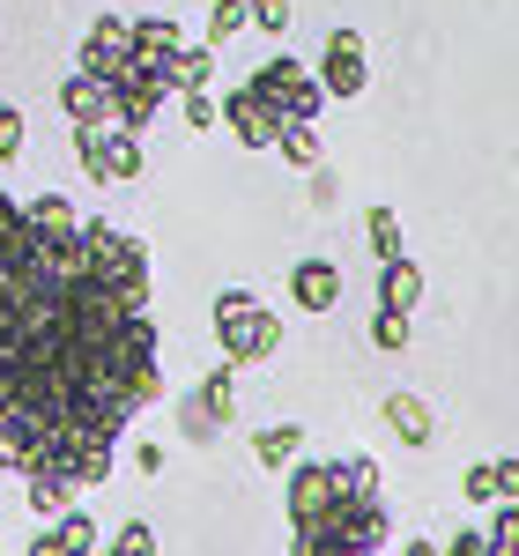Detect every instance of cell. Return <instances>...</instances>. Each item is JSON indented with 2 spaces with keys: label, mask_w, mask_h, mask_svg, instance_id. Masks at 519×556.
I'll use <instances>...</instances> for the list:
<instances>
[{
  "label": "cell",
  "mask_w": 519,
  "mask_h": 556,
  "mask_svg": "<svg viewBox=\"0 0 519 556\" xmlns=\"http://www.w3.org/2000/svg\"><path fill=\"white\" fill-rule=\"evenodd\" d=\"M216 83V45H186L178 52V89H208Z\"/></svg>",
  "instance_id": "cell-17"
},
{
  "label": "cell",
  "mask_w": 519,
  "mask_h": 556,
  "mask_svg": "<svg viewBox=\"0 0 519 556\" xmlns=\"http://www.w3.org/2000/svg\"><path fill=\"white\" fill-rule=\"evenodd\" d=\"M253 30L282 38V30H290V0H253Z\"/></svg>",
  "instance_id": "cell-24"
},
{
  "label": "cell",
  "mask_w": 519,
  "mask_h": 556,
  "mask_svg": "<svg viewBox=\"0 0 519 556\" xmlns=\"http://www.w3.org/2000/svg\"><path fill=\"white\" fill-rule=\"evenodd\" d=\"M290 298H298V312H312V319L334 312V304H342V267H334V260H298V267H290Z\"/></svg>",
  "instance_id": "cell-9"
},
{
  "label": "cell",
  "mask_w": 519,
  "mask_h": 556,
  "mask_svg": "<svg viewBox=\"0 0 519 556\" xmlns=\"http://www.w3.org/2000/svg\"><path fill=\"white\" fill-rule=\"evenodd\" d=\"M104 556H156V527H149V519H127V527L104 542Z\"/></svg>",
  "instance_id": "cell-19"
},
{
  "label": "cell",
  "mask_w": 519,
  "mask_h": 556,
  "mask_svg": "<svg viewBox=\"0 0 519 556\" xmlns=\"http://www.w3.org/2000/svg\"><path fill=\"white\" fill-rule=\"evenodd\" d=\"M216 342H223V364H267L282 349V319L253 290H223L216 298Z\"/></svg>",
  "instance_id": "cell-5"
},
{
  "label": "cell",
  "mask_w": 519,
  "mask_h": 556,
  "mask_svg": "<svg viewBox=\"0 0 519 556\" xmlns=\"http://www.w3.org/2000/svg\"><path fill=\"white\" fill-rule=\"evenodd\" d=\"M0 556H8V549H0Z\"/></svg>",
  "instance_id": "cell-30"
},
{
  "label": "cell",
  "mask_w": 519,
  "mask_h": 556,
  "mask_svg": "<svg viewBox=\"0 0 519 556\" xmlns=\"http://www.w3.org/2000/svg\"><path fill=\"white\" fill-rule=\"evenodd\" d=\"M178 52H186V30L172 15H97L89 23L83 75L112 97V127L149 134L164 97H178Z\"/></svg>",
  "instance_id": "cell-2"
},
{
  "label": "cell",
  "mask_w": 519,
  "mask_h": 556,
  "mask_svg": "<svg viewBox=\"0 0 519 556\" xmlns=\"http://www.w3.org/2000/svg\"><path fill=\"white\" fill-rule=\"evenodd\" d=\"M75 164H83L97 186H134L141 178V134H127V127H89V134H75Z\"/></svg>",
  "instance_id": "cell-6"
},
{
  "label": "cell",
  "mask_w": 519,
  "mask_h": 556,
  "mask_svg": "<svg viewBox=\"0 0 519 556\" xmlns=\"http://www.w3.org/2000/svg\"><path fill=\"white\" fill-rule=\"evenodd\" d=\"M497 475V505H519V460H490Z\"/></svg>",
  "instance_id": "cell-26"
},
{
  "label": "cell",
  "mask_w": 519,
  "mask_h": 556,
  "mask_svg": "<svg viewBox=\"0 0 519 556\" xmlns=\"http://www.w3.org/2000/svg\"><path fill=\"white\" fill-rule=\"evenodd\" d=\"M178 97H186V127H216V97H208V89H178Z\"/></svg>",
  "instance_id": "cell-25"
},
{
  "label": "cell",
  "mask_w": 519,
  "mask_h": 556,
  "mask_svg": "<svg viewBox=\"0 0 519 556\" xmlns=\"http://www.w3.org/2000/svg\"><path fill=\"white\" fill-rule=\"evenodd\" d=\"M401 556H445V549H438V542H408Z\"/></svg>",
  "instance_id": "cell-29"
},
{
  "label": "cell",
  "mask_w": 519,
  "mask_h": 556,
  "mask_svg": "<svg viewBox=\"0 0 519 556\" xmlns=\"http://www.w3.org/2000/svg\"><path fill=\"white\" fill-rule=\"evenodd\" d=\"M319 89L327 97H364L371 89V60H364V30H349V23H334L327 30V45H319Z\"/></svg>",
  "instance_id": "cell-7"
},
{
  "label": "cell",
  "mask_w": 519,
  "mask_h": 556,
  "mask_svg": "<svg viewBox=\"0 0 519 556\" xmlns=\"http://www.w3.org/2000/svg\"><path fill=\"white\" fill-rule=\"evenodd\" d=\"M238 30H253V0H216L208 8V45H230Z\"/></svg>",
  "instance_id": "cell-16"
},
{
  "label": "cell",
  "mask_w": 519,
  "mask_h": 556,
  "mask_svg": "<svg viewBox=\"0 0 519 556\" xmlns=\"http://www.w3.org/2000/svg\"><path fill=\"white\" fill-rule=\"evenodd\" d=\"M253 460H260V468H298V460H304V430L298 424H267L253 438Z\"/></svg>",
  "instance_id": "cell-14"
},
{
  "label": "cell",
  "mask_w": 519,
  "mask_h": 556,
  "mask_svg": "<svg viewBox=\"0 0 519 556\" xmlns=\"http://www.w3.org/2000/svg\"><path fill=\"white\" fill-rule=\"evenodd\" d=\"M371 342L379 349H408V312H371Z\"/></svg>",
  "instance_id": "cell-22"
},
{
  "label": "cell",
  "mask_w": 519,
  "mask_h": 556,
  "mask_svg": "<svg viewBox=\"0 0 519 556\" xmlns=\"http://www.w3.org/2000/svg\"><path fill=\"white\" fill-rule=\"evenodd\" d=\"M156 393L149 245L0 186V468L83 497Z\"/></svg>",
  "instance_id": "cell-1"
},
{
  "label": "cell",
  "mask_w": 519,
  "mask_h": 556,
  "mask_svg": "<svg viewBox=\"0 0 519 556\" xmlns=\"http://www.w3.org/2000/svg\"><path fill=\"white\" fill-rule=\"evenodd\" d=\"M23 134H30V119H23L15 104H0V164H15V156H23Z\"/></svg>",
  "instance_id": "cell-21"
},
{
  "label": "cell",
  "mask_w": 519,
  "mask_h": 556,
  "mask_svg": "<svg viewBox=\"0 0 519 556\" xmlns=\"http://www.w3.org/2000/svg\"><path fill=\"white\" fill-rule=\"evenodd\" d=\"M178 416H186V438H193V445H208V438L238 416V364H216L208 379L186 393V408H178Z\"/></svg>",
  "instance_id": "cell-8"
},
{
  "label": "cell",
  "mask_w": 519,
  "mask_h": 556,
  "mask_svg": "<svg viewBox=\"0 0 519 556\" xmlns=\"http://www.w3.org/2000/svg\"><path fill=\"white\" fill-rule=\"evenodd\" d=\"M52 534H60V549H67V556H89V549H97V519H89V505L52 513Z\"/></svg>",
  "instance_id": "cell-15"
},
{
  "label": "cell",
  "mask_w": 519,
  "mask_h": 556,
  "mask_svg": "<svg viewBox=\"0 0 519 556\" xmlns=\"http://www.w3.org/2000/svg\"><path fill=\"white\" fill-rule=\"evenodd\" d=\"M216 119L238 134L245 149H275V119H267V112L253 104V89H245V83H238V89H230V97L216 104Z\"/></svg>",
  "instance_id": "cell-11"
},
{
  "label": "cell",
  "mask_w": 519,
  "mask_h": 556,
  "mask_svg": "<svg viewBox=\"0 0 519 556\" xmlns=\"http://www.w3.org/2000/svg\"><path fill=\"white\" fill-rule=\"evenodd\" d=\"M387 430L408 445V453H423V445H438V416L431 401H416V393H387Z\"/></svg>",
  "instance_id": "cell-12"
},
{
  "label": "cell",
  "mask_w": 519,
  "mask_h": 556,
  "mask_svg": "<svg viewBox=\"0 0 519 556\" xmlns=\"http://www.w3.org/2000/svg\"><path fill=\"white\" fill-rule=\"evenodd\" d=\"M30 556H67V549H60V534H52V527H45L38 542H30Z\"/></svg>",
  "instance_id": "cell-28"
},
{
  "label": "cell",
  "mask_w": 519,
  "mask_h": 556,
  "mask_svg": "<svg viewBox=\"0 0 519 556\" xmlns=\"http://www.w3.org/2000/svg\"><path fill=\"white\" fill-rule=\"evenodd\" d=\"M460 490H468V505H497V475H490V460H476V468L460 475Z\"/></svg>",
  "instance_id": "cell-23"
},
{
  "label": "cell",
  "mask_w": 519,
  "mask_h": 556,
  "mask_svg": "<svg viewBox=\"0 0 519 556\" xmlns=\"http://www.w3.org/2000/svg\"><path fill=\"white\" fill-rule=\"evenodd\" d=\"M423 304V267L401 253V260H379V312H416Z\"/></svg>",
  "instance_id": "cell-13"
},
{
  "label": "cell",
  "mask_w": 519,
  "mask_h": 556,
  "mask_svg": "<svg viewBox=\"0 0 519 556\" xmlns=\"http://www.w3.org/2000/svg\"><path fill=\"white\" fill-rule=\"evenodd\" d=\"M164 460H172V453H164L156 438H141V445H134V468H141V475H164Z\"/></svg>",
  "instance_id": "cell-27"
},
{
  "label": "cell",
  "mask_w": 519,
  "mask_h": 556,
  "mask_svg": "<svg viewBox=\"0 0 519 556\" xmlns=\"http://www.w3.org/2000/svg\"><path fill=\"white\" fill-rule=\"evenodd\" d=\"M512 164H519V156H512Z\"/></svg>",
  "instance_id": "cell-31"
},
{
  "label": "cell",
  "mask_w": 519,
  "mask_h": 556,
  "mask_svg": "<svg viewBox=\"0 0 519 556\" xmlns=\"http://www.w3.org/2000/svg\"><path fill=\"white\" fill-rule=\"evenodd\" d=\"M290 556H387V497L371 460L290 468Z\"/></svg>",
  "instance_id": "cell-3"
},
{
  "label": "cell",
  "mask_w": 519,
  "mask_h": 556,
  "mask_svg": "<svg viewBox=\"0 0 519 556\" xmlns=\"http://www.w3.org/2000/svg\"><path fill=\"white\" fill-rule=\"evenodd\" d=\"M245 89H253V104H260V112L275 119V141H282L290 127H312V119H319V104H327L319 75H312L304 60H290V52H275V60H267V67H260V75H253Z\"/></svg>",
  "instance_id": "cell-4"
},
{
  "label": "cell",
  "mask_w": 519,
  "mask_h": 556,
  "mask_svg": "<svg viewBox=\"0 0 519 556\" xmlns=\"http://www.w3.org/2000/svg\"><path fill=\"white\" fill-rule=\"evenodd\" d=\"M60 112H67V127H75V134H89V127H112V97H104V89L89 83L83 67H75V75L60 83Z\"/></svg>",
  "instance_id": "cell-10"
},
{
  "label": "cell",
  "mask_w": 519,
  "mask_h": 556,
  "mask_svg": "<svg viewBox=\"0 0 519 556\" xmlns=\"http://www.w3.org/2000/svg\"><path fill=\"white\" fill-rule=\"evenodd\" d=\"M364 230H371V253H379V260H401V215H393L387 201L364 215Z\"/></svg>",
  "instance_id": "cell-18"
},
{
  "label": "cell",
  "mask_w": 519,
  "mask_h": 556,
  "mask_svg": "<svg viewBox=\"0 0 519 556\" xmlns=\"http://www.w3.org/2000/svg\"><path fill=\"white\" fill-rule=\"evenodd\" d=\"M275 149H282L298 172H319V134H312V127H290L282 141H275Z\"/></svg>",
  "instance_id": "cell-20"
}]
</instances>
